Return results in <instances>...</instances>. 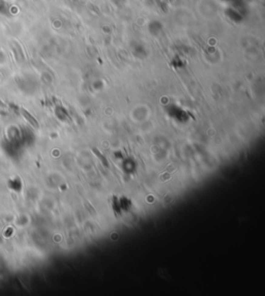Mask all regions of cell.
Segmentation results:
<instances>
[{"label": "cell", "mask_w": 265, "mask_h": 296, "mask_svg": "<svg viewBox=\"0 0 265 296\" xmlns=\"http://www.w3.org/2000/svg\"><path fill=\"white\" fill-rule=\"evenodd\" d=\"M23 113H24V115H25V116L27 117V119H28L29 121H30V123H31V124H33V125H34V126H35V127H37V126H39V124H37V122H36L35 120H34L33 118H32V117L30 116V115L28 114V113H27V112H25V111H23Z\"/></svg>", "instance_id": "6da1fadb"}]
</instances>
